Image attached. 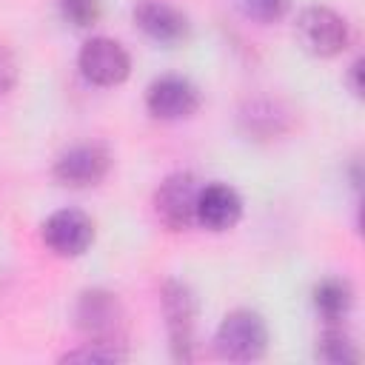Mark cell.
<instances>
[{"label":"cell","instance_id":"6da1fadb","mask_svg":"<svg viewBox=\"0 0 365 365\" xmlns=\"http://www.w3.org/2000/svg\"><path fill=\"white\" fill-rule=\"evenodd\" d=\"M268 351V325L251 308L228 311L214 331V354L228 362H257Z\"/></svg>","mask_w":365,"mask_h":365},{"label":"cell","instance_id":"7a4b0ae2","mask_svg":"<svg viewBox=\"0 0 365 365\" xmlns=\"http://www.w3.org/2000/svg\"><path fill=\"white\" fill-rule=\"evenodd\" d=\"M74 325L83 339L125 345V308L106 288H86L74 302Z\"/></svg>","mask_w":365,"mask_h":365},{"label":"cell","instance_id":"3957f363","mask_svg":"<svg viewBox=\"0 0 365 365\" xmlns=\"http://www.w3.org/2000/svg\"><path fill=\"white\" fill-rule=\"evenodd\" d=\"M160 305L168 331V348L177 362L194 359V328H197V294L182 279H165L160 288Z\"/></svg>","mask_w":365,"mask_h":365},{"label":"cell","instance_id":"277c9868","mask_svg":"<svg viewBox=\"0 0 365 365\" xmlns=\"http://www.w3.org/2000/svg\"><path fill=\"white\" fill-rule=\"evenodd\" d=\"M294 37L311 57H336L348 48L351 31L339 11L328 6H308L297 14Z\"/></svg>","mask_w":365,"mask_h":365},{"label":"cell","instance_id":"5b68a950","mask_svg":"<svg viewBox=\"0 0 365 365\" xmlns=\"http://www.w3.org/2000/svg\"><path fill=\"white\" fill-rule=\"evenodd\" d=\"M200 180L191 171H174L168 174L157 191H154V217L160 225L168 231H188L197 222V194H200Z\"/></svg>","mask_w":365,"mask_h":365},{"label":"cell","instance_id":"8992f818","mask_svg":"<svg viewBox=\"0 0 365 365\" xmlns=\"http://www.w3.org/2000/svg\"><path fill=\"white\" fill-rule=\"evenodd\" d=\"M80 74L100 88H114L128 80L131 74V57L114 37H91L83 43L77 54Z\"/></svg>","mask_w":365,"mask_h":365},{"label":"cell","instance_id":"52a82bcc","mask_svg":"<svg viewBox=\"0 0 365 365\" xmlns=\"http://www.w3.org/2000/svg\"><path fill=\"white\" fill-rule=\"evenodd\" d=\"M111 168V151L103 143H77L54 160V180L68 188H91L106 180Z\"/></svg>","mask_w":365,"mask_h":365},{"label":"cell","instance_id":"ba28073f","mask_svg":"<svg viewBox=\"0 0 365 365\" xmlns=\"http://www.w3.org/2000/svg\"><path fill=\"white\" fill-rule=\"evenodd\" d=\"M40 234L57 257H80L94 242V222L80 208H60L46 217Z\"/></svg>","mask_w":365,"mask_h":365},{"label":"cell","instance_id":"9c48e42d","mask_svg":"<svg viewBox=\"0 0 365 365\" xmlns=\"http://www.w3.org/2000/svg\"><path fill=\"white\" fill-rule=\"evenodd\" d=\"M145 108L157 120H185L200 108V91L188 77L163 74L148 83Z\"/></svg>","mask_w":365,"mask_h":365},{"label":"cell","instance_id":"30bf717a","mask_svg":"<svg viewBox=\"0 0 365 365\" xmlns=\"http://www.w3.org/2000/svg\"><path fill=\"white\" fill-rule=\"evenodd\" d=\"M131 14L137 29L163 46H174L188 34V17L165 0H137Z\"/></svg>","mask_w":365,"mask_h":365},{"label":"cell","instance_id":"8fae6325","mask_svg":"<svg viewBox=\"0 0 365 365\" xmlns=\"http://www.w3.org/2000/svg\"><path fill=\"white\" fill-rule=\"evenodd\" d=\"M242 217V197L228 182H208L197 194V225L208 231H228Z\"/></svg>","mask_w":365,"mask_h":365},{"label":"cell","instance_id":"7c38bea8","mask_svg":"<svg viewBox=\"0 0 365 365\" xmlns=\"http://www.w3.org/2000/svg\"><path fill=\"white\" fill-rule=\"evenodd\" d=\"M314 311L319 314V319L325 325H342V319L348 317L351 305H354V291L348 285V279L339 277H325L314 285Z\"/></svg>","mask_w":365,"mask_h":365},{"label":"cell","instance_id":"4fadbf2b","mask_svg":"<svg viewBox=\"0 0 365 365\" xmlns=\"http://www.w3.org/2000/svg\"><path fill=\"white\" fill-rule=\"evenodd\" d=\"M317 359L328 365H354L359 359V351L348 331H342V325H325L317 339Z\"/></svg>","mask_w":365,"mask_h":365},{"label":"cell","instance_id":"5bb4252c","mask_svg":"<svg viewBox=\"0 0 365 365\" xmlns=\"http://www.w3.org/2000/svg\"><path fill=\"white\" fill-rule=\"evenodd\" d=\"M242 123H245V131L248 134H259V137H274V134L285 131V114L271 100L251 103L242 111Z\"/></svg>","mask_w":365,"mask_h":365},{"label":"cell","instance_id":"9a60e30c","mask_svg":"<svg viewBox=\"0 0 365 365\" xmlns=\"http://www.w3.org/2000/svg\"><path fill=\"white\" fill-rule=\"evenodd\" d=\"M128 359V348L123 342H94L86 339L83 345L66 351L60 356V362H91V365H108V362H125Z\"/></svg>","mask_w":365,"mask_h":365},{"label":"cell","instance_id":"2e32d148","mask_svg":"<svg viewBox=\"0 0 365 365\" xmlns=\"http://www.w3.org/2000/svg\"><path fill=\"white\" fill-rule=\"evenodd\" d=\"M234 9L251 23H277L288 14L291 0H234Z\"/></svg>","mask_w":365,"mask_h":365},{"label":"cell","instance_id":"e0dca14e","mask_svg":"<svg viewBox=\"0 0 365 365\" xmlns=\"http://www.w3.org/2000/svg\"><path fill=\"white\" fill-rule=\"evenodd\" d=\"M60 14L74 29H88L100 20V0H60Z\"/></svg>","mask_w":365,"mask_h":365},{"label":"cell","instance_id":"ac0fdd59","mask_svg":"<svg viewBox=\"0 0 365 365\" xmlns=\"http://www.w3.org/2000/svg\"><path fill=\"white\" fill-rule=\"evenodd\" d=\"M17 83V60H14V51L0 43V100L14 88Z\"/></svg>","mask_w":365,"mask_h":365},{"label":"cell","instance_id":"d6986e66","mask_svg":"<svg viewBox=\"0 0 365 365\" xmlns=\"http://www.w3.org/2000/svg\"><path fill=\"white\" fill-rule=\"evenodd\" d=\"M359 74H362V60H354L348 66V86L354 94H362V83H359Z\"/></svg>","mask_w":365,"mask_h":365}]
</instances>
